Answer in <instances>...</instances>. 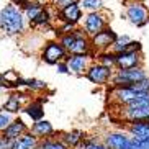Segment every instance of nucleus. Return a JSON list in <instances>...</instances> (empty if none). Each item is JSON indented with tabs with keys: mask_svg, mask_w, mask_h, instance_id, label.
I'll use <instances>...</instances> for the list:
<instances>
[{
	"mask_svg": "<svg viewBox=\"0 0 149 149\" xmlns=\"http://www.w3.org/2000/svg\"><path fill=\"white\" fill-rule=\"evenodd\" d=\"M25 15L17 5L8 3L0 8V31L7 36H20L25 33Z\"/></svg>",
	"mask_w": 149,
	"mask_h": 149,
	"instance_id": "f257e3e1",
	"label": "nucleus"
},
{
	"mask_svg": "<svg viewBox=\"0 0 149 149\" xmlns=\"http://www.w3.org/2000/svg\"><path fill=\"white\" fill-rule=\"evenodd\" d=\"M146 70L143 66L138 67H131V69H115L113 75H111V80H110V85H133L138 80L144 79L146 77Z\"/></svg>",
	"mask_w": 149,
	"mask_h": 149,
	"instance_id": "f03ea898",
	"label": "nucleus"
},
{
	"mask_svg": "<svg viewBox=\"0 0 149 149\" xmlns=\"http://www.w3.org/2000/svg\"><path fill=\"white\" fill-rule=\"evenodd\" d=\"M67 56H69L67 51L57 40H51L48 43H44V46L41 48V54H40L41 61L46 62L48 66H56L57 62L66 61Z\"/></svg>",
	"mask_w": 149,
	"mask_h": 149,
	"instance_id": "7ed1b4c3",
	"label": "nucleus"
},
{
	"mask_svg": "<svg viewBox=\"0 0 149 149\" xmlns=\"http://www.w3.org/2000/svg\"><path fill=\"white\" fill-rule=\"evenodd\" d=\"M113 70L111 67H107L103 66V64H100V62L93 61L90 66H88V69L85 70V79L88 80L90 84H93V85H97V87H102V85H107V84H110V80H111V75H113Z\"/></svg>",
	"mask_w": 149,
	"mask_h": 149,
	"instance_id": "20e7f679",
	"label": "nucleus"
},
{
	"mask_svg": "<svg viewBox=\"0 0 149 149\" xmlns=\"http://www.w3.org/2000/svg\"><path fill=\"white\" fill-rule=\"evenodd\" d=\"M82 22H84L82 30L88 38H92L93 35L100 33L105 26H108V20H107L105 15L102 13V10H98V12H87L84 15Z\"/></svg>",
	"mask_w": 149,
	"mask_h": 149,
	"instance_id": "39448f33",
	"label": "nucleus"
},
{
	"mask_svg": "<svg viewBox=\"0 0 149 149\" xmlns=\"http://www.w3.org/2000/svg\"><path fill=\"white\" fill-rule=\"evenodd\" d=\"M118 38V33L111 26H105L100 33H97L90 38V44H92L93 53H103V51H110L113 46L115 40Z\"/></svg>",
	"mask_w": 149,
	"mask_h": 149,
	"instance_id": "423d86ee",
	"label": "nucleus"
},
{
	"mask_svg": "<svg viewBox=\"0 0 149 149\" xmlns=\"http://www.w3.org/2000/svg\"><path fill=\"white\" fill-rule=\"evenodd\" d=\"M125 15H126L128 22L131 25H134V26H144V25L149 23V10L146 7V3H143V2L128 3Z\"/></svg>",
	"mask_w": 149,
	"mask_h": 149,
	"instance_id": "0eeeda50",
	"label": "nucleus"
},
{
	"mask_svg": "<svg viewBox=\"0 0 149 149\" xmlns=\"http://www.w3.org/2000/svg\"><path fill=\"white\" fill-rule=\"evenodd\" d=\"M102 141L107 144L108 149H130L131 136L126 133V130H110L102 136Z\"/></svg>",
	"mask_w": 149,
	"mask_h": 149,
	"instance_id": "6e6552de",
	"label": "nucleus"
},
{
	"mask_svg": "<svg viewBox=\"0 0 149 149\" xmlns=\"http://www.w3.org/2000/svg\"><path fill=\"white\" fill-rule=\"evenodd\" d=\"M30 95L28 93H23V92H17V90H12L8 93V97L2 102V108L3 111L10 115H18L20 111H23V107L26 105L28 102H30Z\"/></svg>",
	"mask_w": 149,
	"mask_h": 149,
	"instance_id": "1a4fd4ad",
	"label": "nucleus"
},
{
	"mask_svg": "<svg viewBox=\"0 0 149 149\" xmlns=\"http://www.w3.org/2000/svg\"><path fill=\"white\" fill-rule=\"evenodd\" d=\"M67 54H85V56H95V53L92 51V44H90V38H88L84 30L75 28V40L72 41V44L67 49ZM95 59V57H93Z\"/></svg>",
	"mask_w": 149,
	"mask_h": 149,
	"instance_id": "9d476101",
	"label": "nucleus"
},
{
	"mask_svg": "<svg viewBox=\"0 0 149 149\" xmlns=\"http://www.w3.org/2000/svg\"><path fill=\"white\" fill-rule=\"evenodd\" d=\"M57 18L61 20V23H70L77 26L84 18V10L80 8L79 2H74L57 10Z\"/></svg>",
	"mask_w": 149,
	"mask_h": 149,
	"instance_id": "9b49d317",
	"label": "nucleus"
},
{
	"mask_svg": "<svg viewBox=\"0 0 149 149\" xmlns=\"http://www.w3.org/2000/svg\"><path fill=\"white\" fill-rule=\"evenodd\" d=\"M120 108V120L125 123H138V121H149V107L141 108H131V107H118Z\"/></svg>",
	"mask_w": 149,
	"mask_h": 149,
	"instance_id": "f8f14e48",
	"label": "nucleus"
},
{
	"mask_svg": "<svg viewBox=\"0 0 149 149\" xmlns=\"http://www.w3.org/2000/svg\"><path fill=\"white\" fill-rule=\"evenodd\" d=\"M143 66V54L136 51H123L115 54V69H131Z\"/></svg>",
	"mask_w": 149,
	"mask_h": 149,
	"instance_id": "ddd939ff",
	"label": "nucleus"
},
{
	"mask_svg": "<svg viewBox=\"0 0 149 149\" xmlns=\"http://www.w3.org/2000/svg\"><path fill=\"white\" fill-rule=\"evenodd\" d=\"M95 61L92 56H85V54H69L66 59L67 66H69L70 74L74 75H84L88 66Z\"/></svg>",
	"mask_w": 149,
	"mask_h": 149,
	"instance_id": "4468645a",
	"label": "nucleus"
},
{
	"mask_svg": "<svg viewBox=\"0 0 149 149\" xmlns=\"http://www.w3.org/2000/svg\"><path fill=\"white\" fill-rule=\"evenodd\" d=\"M30 131L38 138V139H44V138H57L59 133L54 130L53 123L46 118H41L38 121H33V125L30 126Z\"/></svg>",
	"mask_w": 149,
	"mask_h": 149,
	"instance_id": "2eb2a0df",
	"label": "nucleus"
},
{
	"mask_svg": "<svg viewBox=\"0 0 149 149\" xmlns=\"http://www.w3.org/2000/svg\"><path fill=\"white\" fill-rule=\"evenodd\" d=\"M26 131H30V125H28V123L25 121L23 118L13 116V120H12V121L8 123V126L2 131V134H3L5 138H8V139L15 141L18 136L25 134Z\"/></svg>",
	"mask_w": 149,
	"mask_h": 149,
	"instance_id": "dca6fc26",
	"label": "nucleus"
},
{
	"mask_svg": "<svg viewBox=\"0 0 149 149\" xmlns=\"http://www.w3.org/2000/svg\"><path fill=\"white\" fill-rule=\"evenodd\" d=\"M44 102L46 98H31L26 105L23 107V113L26 115L31 121H38V120L44 118Z\"/></svg>",
	"mask_w": 149,
	"mask_h": 149,
	"instance_id": "f3484780",
	"label": "nucleus"
},
{
	"mask_svg": "<svg viewBox=\"0 0 149 149\" xmlns=\"http://www.w3.org/2000/svg\"><path fill=\"white\" fill-rule=\"evenodd\" d=\"M87 136V133L82 130H67V131H59L57 138L64 143L69 149H77L80 146V143L84 141V138Z\"/></svg>",
	"mask_w": 149,
	"mask_h": 149,
	"instance_id": "a211bd4d",
	"label": "nucleus"
},
{
	"mask_svg": "<svg viewBox=\"0 0 149 149\" xmlns=\"http://www.w3.org/2000/svg\"><path fill=\"white\" fill-rule=\"evenodd\" d=\"M123 128L126 130V133L133 138L138 139H144L149 136V125L148 121H138V123H125Z\"/></svg>",
	"mask_w": 149,
	"mask_h": 149,
	"instance_id": "6ab92c4d",
	"label": "nucleus"
},
{
	"mask_svg": "<svg viewBox=\"0 0 149 149\" xmlns=\"http://www.w3.org/2000/svg\"><path fill=\"white\" fill-rule=\"evenodd\" d=\"M38 144H40V139L31 131H26L13 141L12 149H38Z\"/></svg>",
	"mask_w": 149,
	"mask_h": 149,
	"instance_id": "aec40b11",
	"label": "nucleus"
},
{
	"mask_svg": "<svg viewBox=\"0 0 149 149\" xmlns=\"http://www.w3.org/2000/svg\"><path fill=\"white\" fill-rule=\"evenodd\" d=\"M43 8H44V3L36 2V0H30V2L22 8V12H23V15H25V20H28V22L31 23L41 12H43Z\"/></svg>",
	"mask_w": 149,
	"mask_h": 149,
	"instance_id": "412c9836",
	"label": "nucleus"
},
{
	"mask_svg": "<svg viewBox=\"0 0 149 149\" xmlns=\"http://www.w3.org/2000/svg\"><path fill=\"white\" fill-rule=\"evenodd\" d=\"M79 149H108L107 144L102 141V136H85L80 143Z\"/></svg>",
	"mask_w": 149,
	"mask_h": 149,
	"instance_id": "4be33fe9",
	"label": "nucleus"
},
{
	"mask_svg": "<svg viewBox=\"0 0 149 149\" xmlns=\"http://www.w3.org/2000/svg\"><path fill=\"white\" fill-rule=\"evenodd\" d=\"M25 88L30 90L31 93H41V92H44V90L48 88V84L44 82V80H41V79L31 77V79H25Z\"/></svg>",
	"mask_w": 149,
	"mask_h": 149,
	"instance_id": "5701e85b",
	"label": "nucleus"
},
{
	"mask_svg": "<svg viewBox=\"0 0 149 149\" xmlns=\"http://www.w3.org/2000/svg\"><path fill=\"white\" fill-rule=\"evenodd\" d=\"M51 20H53V15H51V10L48 8V7H44L43 12H41L38 17L33 20V22L30 23L31 28H38V26H48L49 23H51Z\"/></svg>",
	"mask_w": 149,
	"mask_h": 149,
	"instance_id": "b1692460",
	"label": "nucleus"
},
{
	"mask_svg": "<svg viewBox=\"0 0 149 149\" xmlns=\"http://www.w3.org/2000/svg\"><path fill=\"white\" fill-rule=\"evenodd\" d=\"M38 149H69L59 138H44L40 139Z\"/></svg>",
	"mask_w": 149,
	"mask_h": 149,
	"instance_id": "393cba45",
	"label": "nucleus"
},
{
	"mask_svg": "<svg viewBox=\"0 0 149 149\" xmlns=\"http://www.w3.org/2000/svg\"><path fill=\"white\" fill-rule=\"evenodd\" d=\"M130 43H131V38L128 35H118V38L115 40L113 46H111V53L118 54V53H123V51H126L128 46H130Z\"/></svg>",
	"mask_w": 149,
	"mask_h": 149,
	"instance_id": "a878e982",
	"label": "nucleus"
},
{
	"mask_svg": "<svg viewBox=\"0 0 149 149\" xmlns=\"http://www.w3.org/2000/svg\"><path fill=\"white\" fill-rule=\"evenodd\" d=\"M95 56H97V59H95L97 62L115 69V53H111V51H103V53H97Z\"/></svg>",
	"mask_w": 149,
	"mask_h": 149,
	"instance_id": "bb28decb",
	"label": "nucleus"
},
{
	"mask_svg": "<svg viewBox=\"0 0 149 149\" xmlns=\"http://www.w3.org/2000/svg\"><path fill=\"white\" fill-rule=\"evenodd\" d=\"M79 5L85 12H98V10L103 8L102 0H79Z\"/></svg>",
	"mask_w": 149,
	"mask_h": 149,
	"instance_id": "cd10ccee",
	"label": "nucleus"
},
{
	"mask_svg": "<svg viewBox=\"0 0 149 149\" xmlns=\"http://www.w3.org/2000/svg\"><path fill=\"white\" fill-rule=\"evenodd\" d=\"M131 87L139 93H149V75H146L144 79H141L136 84H133Z\"/></svg>",
	"mask_w": 149,
	"mask_h": 149,
	"instance_id": "c85d7f7f",
	"label": "nucleus"
},
{
	"mask_svg": "<svg viewBox=\"0 0 149 149\" xmlns=\"http://www.w3.org/2000/svg\"><path fill=\"white\" fill-rule=\"evenodd\" d=\"M12 120H13V115L7 113V111H2V113H0V133L8 126V123L12 121Z\"/></svg>",
	"mask_w": 149,
	"mask_h": 149,
	"instance_id": "c756f323",
	"label": "nucleus"
},
{
	"mask_svg": "<svg viewBox=\"0 0 149 149\" xmlns=\"http://www.w3.org/2000/svg\"><path fill=\"white\" fill-rule=\"evenodd\" d=\"M12 146H13V141L8 139V138H5L0 133V149H12Z\"/></svg>",
	"mask_w": 149,
	"mask_h": 149,
	"instance_id": "7c9ffc66",
	"label": "nucleus"
},
{
	"mask_svg": "<svg viewBox=\"0 0 149 149\" xmlns=\"http://www.w3.org/2000/svg\"><path fill=\"white\" fill-rule=\"evenodd\" d=\"M56 70H57V74H70L69 66H67V62H66V61L57 62V64H56Z\"/></svg>",
	"mask_w": 149,
	"mask_h": 149,
	"instance_id": "2f4dec72",
	"label": "nucleus"
},
{
	"mask_svg": "<svg viewBox=\"0 0 149 149\" xmlns=\"http://www.w3.org/2000/svg\"><path fill=\"white\" fill-rule=\"evenodd\" d=\"M74 2H79V0H53V5L56 7V10H59L69 3H74Z\"/></svg>",
	"mask_w": 149,
	"mask_h": 149,
	"instance_id": "473e14b6",
	"label": "nucleus"
},
{
	"mask_svg": "<svg viewBox=\"0 0 149 149\" xmlns=\"http://www.w3.org/2000/svg\"><path fill=\"white\" fill-rule=\"evenodd\" d=\"M28 2H30V0H12V3H13V5H17V7H18L20 10H22L23 7H25V5L28 3Z\"/></svg>",
	"mask_w": 149,
	"mask_h": 149,
	"instance_id": "72a5a7b5",
	"label": "nucleus"
},
{
	"mask_svg": "<svg viewBox=\"0 0 149 149\" xmlns=\"http://www.w3.org/2000/svg\"><path fill=\"white\" fill-rule=\"evenodd\" d=\"M2 111H3V108H2V103H0V113H2Z\"/></svg>",
	"mask_w": 149,
	"mask_h": 149,
	"instance_id": "f704fd0d",
	"label": "nucleus"
},
{
	"mask_svg": "<svg viewBox=\"0 0 149 149\" xmlns=\"http://www.w3.org/2000/svg\"><path fill=\"white\" fill-rule=\"evenodd\" d=\"M36 2H41V3H44V2H46V0H36Z\"/></svg>",
	"mask_w": 149,
	"mask_h": 149,
	"instance_id": "c9c22d12",
	"label": "nucleus"
},
{
	"mask_svg": "<svg viewBox=\"0 0 149 149\" xmlns=\"http://www.w3.org/2000/svg\"><path fill=\"white\" fill-rule=\"evenodd\" d=\"M146 7H148V10H149V2H148V3H146Z\"/></svg>",
	"mask_w": 149,
	"mask_h": 149,
	"instance_id": "e433bc0d",
	"label": "nucleus"
},
{
	"mask_svg": "<svg viewBox=\"0 0 149 149\" xmlns=\"http://www.w3.org/2000/svg\"><path fill=\"white\" fill-rule=\"evenodd\" d=\"M148 125H149V121H148Z\"/></svg>",
	"mask_w": 149,
	"mask_h": 149,
	"instance_id": "4c0bfd02",
	"label": "nucleus"
},
{
	"mask_svg": "<svg viewBox=\"0 0 149 149\" xmlns=\"http://www.w3.org/2000/svg\"><path fill=\"white\" fill-rule=\"evenodd\" d=\"M77 149H79V148H77Z\"/></svg>",
	"mask_w": 149,
	"mask_h": 149,
	"instance_id": "58836bf2",
	"label": "nucleus"
}]
</instances>
